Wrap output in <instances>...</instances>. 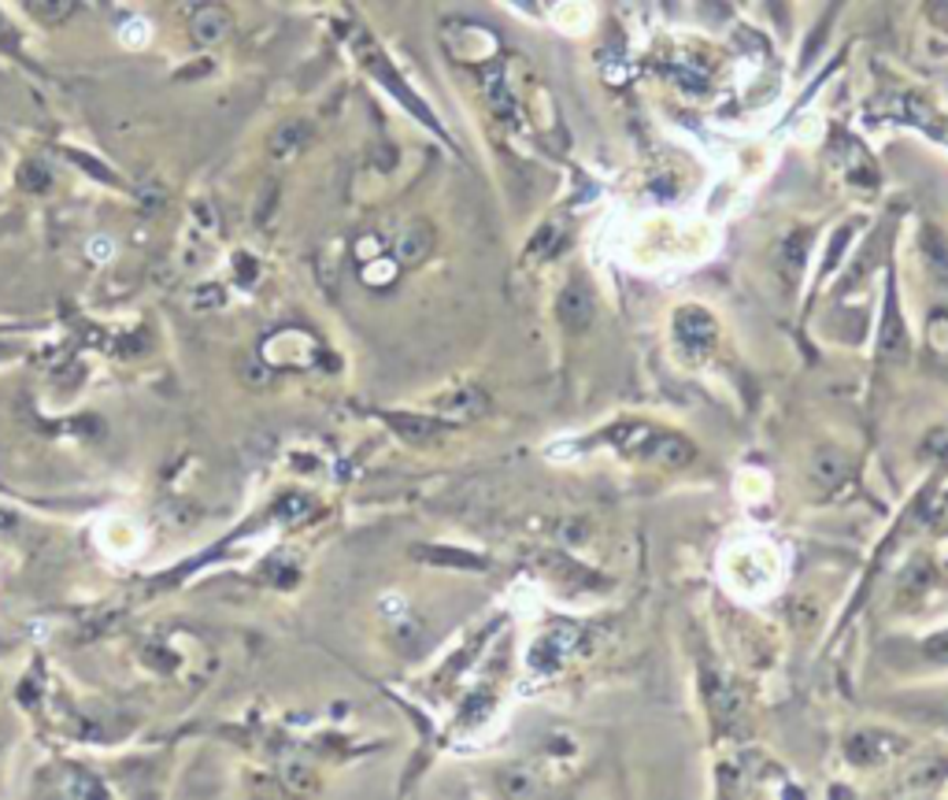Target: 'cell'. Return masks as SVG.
Returning a JSON list of instances; mask_svg holds the SVG:
<instances>
[{
  "label": "cell",
  "mask_w": 948,
  "mask_h": 800,
  "mask_svg": "<svg viewBox=\"0 0 948 800\" xmlns=\"http://www.w3.org/2000/svg\"><path fill=\"white\" fill-rule=\"evenodd\" d=\"M0 45L12 49V52L19 49V30L12 27V19H8L4 12H0Z\"/></svg>",
  "instance_id": "30bf717a"
},
{
  "label": "cell",
  "mask_w": 948,
  "mask_h": 800,
  "mask_svg": "<svg viewBox=\"0 0 948 800\" xmlns=\"http://www.w3.org/2000/svg\"><path fill=\"white\" fill-rule=\"evenodd\" d=\"M674 326H678V334H682L686 341H697V334H701L704 341H708L712 334H715V323L708 319V312H701V308H697V312H693V308L678 312V323H674Z\"/></svg>",
  "instance_id": "ba28073f"
},
{
  "label": "cell",
  "mask_w": 948,
  "mask_h": 800,
  "mask_svg": "<svg viewBox=\"0 0 948 800\" xmlns=\"http://www.w3.org/2000/svg\"><path fill=\"white\" fill-rule=\"evenodd\" d=\"M945 775H948V760H926V764L915 767V771H908V786L912 789H930L937 782H945Z\"/></svg>",
  "instance_id": "9c48e42d"
},
{
  "label": "cell",
  "mask_w": 948,
  "mask_h": 800,
  "mask_svg": "<svg viewBox=\"0 0 948 800\" xmlns=\"http://www.w3.org/2000/svg\"><path fill=\"white\" fill-rule=\"evenodd\" d=\"M941 719H945V723H948V708H945V715H941Z\"/></svg>",
  "instance_id": "8fae6325"
},
{
  "label": "cell",
  "mask_w": 948,
  "mask_h": 800,
  "mask_svg": "<svg viewBox=\"0 0 948 800\" xmlns=\"http://www.w3.org/2000/svg\"><path fill=\"white\" fill-rule=\"evenodd\" d=\"M189 34H193L197 45H215L230 34V12L219 4H204L197 8L193 19H189Z\"/></svg>",
  "instance_id": "7a4b0ae2"
},
{
  "label": "cell",
  "mask_w": 948,
  "mask_h": 800,
  "mask_svg": "<svg viewBox=\"0 0 948 800\" xmlns=\"http://www.w3.org/2000/svg\"><path fill=\"white\" fill-rule=\"evenodd\" d=\"M893 749H900V741L886 738V734H882V730H863V734H856V738L849 741V756H852V760H856V764L882 760V756L893 752Z\"/></svg>",
  "instance_id": "277c9868"
},
{
  "label": "cell",
  "mask_w": 948,
  "mask_h": 800,
  "mask_svg": "<svg viewBox=\"0 0 948 800\" xmlns=\"http://www.w3.org/2000/svg\"><path fill=\"white\" fill-rule=\"evenodd\" d=\"M27 8H30V15H34L38 23L56 27L71 12H75V0H27Z\"/></svg>",
  "instance_id": "52a82bcc"
},
{
  "label": "cell",
  "mask_w": 948,
  "mask_h": 800,
  "mask_svg": "<svg viewBox=\"0 0 948 800\" xmlns=\"http://www.w3.org/2000/svg\"><path fill=\"white\" fill-rule=\"evenodd\" d=\"M430 245H434V234H430V227L423 223H412L404 230V234L397 238V256L404 263H419L430 256Z\"/></svg>",
  "instance_id": "8992f818"
},
{
  "label": "cell",
  "mask_w": 948,
  "mask_h": 800,
  "mask_svg": "<svg viewBox=\"0 0 948 800\" xmlns=\"http://www.w3.org/2000/svg\"><path fill=\"white\" fill-rule=\"evenodd\" d=\"M612 441L626 456H641V460H660V463H686L693 456V445L674 434H663V430H649V427H626L615 430Z\"/></svg>",
  "instance_id": "6da1fadb"
},
{
  "label": "cell",
  "mask_w": 948,
  "mask_h": 800,
  "mask_svg": "<svg viewBox=\"0 0 948 800\" xmlns=\"http://www.w3.org/2000/svg\"><path fill=\"white\" fill-rule=\"evenodd\" d=\"M560 315L563 323L571 326V330H582V326H589V319H593V297H589L586 286H567V293L560 297Z\"/></svg>",
  "instance_id": "3957f363"
},
{
  "label": "cell",
  "mask_w": 948,
  "mask_h": 800,
  "mask_svg": "<svg viewBox=\"0 0 948 800\" xmlns=\"http://www.w3.org/2000/svg\"><path fill=\"white\" fill-rule=\"evenodd\" d=\"M304 145H308V126H304V123H286V126H278V130L271 134L267 149H271L275 160H289V156H297Z\"/></svg>",
  "instance_id": "5b68a950"
}]
</instances>
